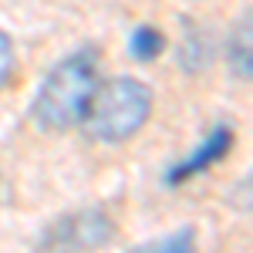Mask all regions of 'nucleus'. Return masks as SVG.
<instances>
[{"mask_svg": "<svg viewBox=\"0 0 253 253\" xmlns=\"http://www.w3.org/2000/svg\"><path fill=\"white\" fill-rule=\"evenodd\" d=\"M95 88H98V54L91 47L64 58L44 78V84L34 95L31 115L38 122V128L41 132H68V128L81 125Z\"/></svg>", "mask_w": 253, "mask_h": 253, "instance_id": "nucleus-1", "label": "nucleus"}, {"mask_svg": "<svg viewBox=\"0 0 253 253\" xmlns=\"http://www.w3.org/2000/svg\"><path fill=\"white\" fill-rule=\"evenodd\" d=\"M149 115H152L149 84H142L135 78H112L105 84L98 81L81 125L95 142L115 145V142H125V138L135 135L149 122Z\"/></svg>", "mask_w": 253, "mask_h": 253, "instance_id": "nucleus-2", "label": "nucleus"}, {"mask_svg": "<svg viewBox=\"0 0 253 253\" xmlns=\"http://www.w3.org/2000/svg\"><path fill=\"white\" fill-rule=\"evenodd\" d=\"M115 233L112 219L101 210H81L58 219L47 233H44V250L47 253H84L95 250L101 243H108Z\"/></svg>", "mask_w": 253, "mask_h": 253, "instance_id": "nucleus-3", "label": "nucleus"}, {"mask_svg": "<svg viewBox=\"0 0 253 253\" xmlns=\"http://www.w3.org/2000/svg\"><path fill=\"white\" fill-rule=\"evenodd\" d=\"M230 145H233V132L226 128V125H219L213 135L206 138L199 149H196L189 159H182L175 169H169V175H166V182L169 186H179V182H186L189 175H196V172H203V169H210L216 159H223L226 152H230Z\"/></svg>", "mask_w": 253, "mask_h": 253, "instance_id": "nucleus-4", "label": "nucleus"}, {"mask_svg": "<svg viewBox=\"0 0 253 253\" xmlns=\"http://www.w3.org/2000/svg\"><path fill=\"white\" fill-rule=\"evenodd\" d=\"M132 253H196V230L193 226H182V230H172L162 240H152V243H142Z\"/></svg>", "mask_w": 253, "mask_h": 253, "instance_id": "nucleus-5", "label": "nucleus"}, {"mask_svg": "<svg viewBox=\"0 0 253 253\" xmlns=\"http://www.w3.org/2000/svg\"><path fill=\"white\" fill-rule=\"evenodd\" d=\"M162 47H166V38L156 27H138L135 34H132V41H128V51L138 61H156L162 54Z\"/></svg>", "mask_w": 253, "mask_h": 253, "instance_id": "nucleus-6", "label": "nucleus"}, {"mask_svg": "<svg viewBox=\"0 0 253 253\" xmlns=\"http://www.w3.org/2000/svg\"><path fill=\"white\" fill-rule=\"evenodd\" d=\"M230 58H233V71L236 75H240V78H250V17H243V24L236 27Z\"/></svg>", "mask_w": 253, "mask_h": 253, "instance_id": "nucleus-7", "label": "nucleus"}, {"mask_svg": "<svg viewBox=\"0 0 253 253\" xmlns=\"http://www.w3.org/2000/svg\"><path fill=\"white\" fill-rule=\"evenodd\" d=\"M10 71H14V44H10V38H7L3 31H0V88L7 84Z\"/></svg>", "mask_w": 253, "mask_h": 253, "instance_id": "nucleus-8", "label": "nucleus"}]
</instances>
